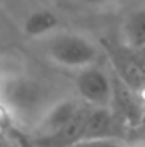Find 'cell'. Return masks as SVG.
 I'll return each instance as SVG.
<instances>
[{
	"mask_svg": "<svg viewBox=\"0 0 145 147\" xmlns=\"http://www.w3.org/2000/svg\"><path fill=\"white\" fill-rule=\"evenodd\" d=\"M121 38L130 50H145V5L132 9L125 16Z\"/></svg>",
	"mask_w": 145,
	"mask_h": 147,
	"instance_id": "cell-6",
	"label": "cell"
},
{
	"mask_svg": "<svg viewBox=\"0 0 145 147\" xmlns=\"http://www.w3.org/2000/svg\"><path fill=\"white\" fill-rule=\"evenodd\" d=\"M130 147H145V144H140V146H130Z\"/></svg>",
	"mask_w": 145,
	"mask_h": 147,
	"instance_id": "cell-9",
	"label": "cell"
},
{
	"mask_svg": "<svg viewBox=\"0 0 145 147\" xmlns=\"http://www.w3.org/2000/svg\"><path fill=\"white\" fill-rule=\"evenodd\" d=\"M72 147H126L119 139H85Z\"/></svg>",
	"mask_w": 145,
	"mask_h": 147,
	"instance_id": "cell-7",
	"label": "cell"
},
{
	"mask_svg": "<svg viewBox=\"0 0 145 147\" xmlns=\"http://www.w3.org/2000/svg\"><path fill=\"white\" fill-rule=\"evenodd\" d=\"M80 2H84L87 5H104V3H108L109 0H80Z\"/></svg>",
	"mask_w": 145,
	"mask_h": 147,
	"instance_id": "cell-8",
	"label": "cell"
},
{
	"mask_svg": "<svg viewBox=\"0 0 145 147\" xmlns=\"http://www.w3.org/2000/svg\"><path fill=\"white\" fill-rule=\"evenodd\" d=\"M75 91L89 108L111 110L114 99V80L99 65L79 70L75 75Z\"/></svg>",
	"mask_w": 145,
	"mask_h": 147,
	"instance_id": "cell-2",
	"label": "cell"
},
{
	"mask_svg": "<svg viewBox=\"0 0 145 147\" xmlns=\"http://www.w3.org/2000/svg\"><path fill=\"white\" fill-rule=\"evenodd\" d=\"M44 51L51 62L60 67L82 70L92 65H97L99 50L91 38L80 33L60 31L48 39H44Z\"/></svg>",
	"mask_w": 145,
	"mask_h": 147,
	"instance_id": "cell-1",
	"label": "cell"
},
{
	"mask_svg": "<svg viewBox=\"0 0 145 147\" xmlns=\"http://www.w3.org/2000/svg\"><path fill=\"white\" fill-rule=\"evenodd\" d=\"M82 111L84 108L73 99H63L51 105L38 120V139H46L65 130L79 118Z\"/></svg>",
	"mask_w": 145,
	"mask_h": 147,
	"instance_id": "cell-4",
	"label": "cell"
},
{
	"mask_svg": "<svg viewBox=\"0 0 145 147\" xmlns=\"http://www.w3.org/2000/svg\"><path fill=\"white\" fill-rule=\"evenodd\" d=\"M62 31V17L48 7L31 10L22 21V33L31 39H48Z\"/></svg>",
	"mask_w": 145,
	"mask_h": 147,
	"instance_id": "cell-5",
	"label": "cell"
},
{
	"mask_svg": "<svg viewBox=\"0 0 145 147\" xmlns=\"http://www.w3.org/2000/svg\"><path fill=\"white\" fill-rule=\"evenodd\" d=\"M0 99L12 111L21 115H29L41 105V89L29 79L12 77L0 84Z\"/></svg>",
	"mask_w": 145,
	"mask_h": 147,
	"instance_id": "cell-3",
	"label": "cell"
}]
</instances>
